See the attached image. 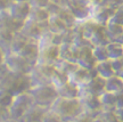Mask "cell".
<instances>
[{
	"mask_svg": "<svg viewBox=\"0 0 123 122\" xmlns=\"http://www.w3.org/2000/svg\"><path fill=\"white\" fill-rule=\"evenodd\" d=\"M31 87H32V83H31L29 74L16 73L9 70L0 81V88L9 91L14 96L21 92L29 91Z\"/></svg>",
	"mask_w": 123,
	"mask_h": 122,
	"instance_id": "cell-1",
	"label": "cell"
},
{
	"mask_svg": "<svg viewBox=\"0 0 123 122\" xmlns=\"http://www.w3.org/2000/svg\"><path fill=\"white\" fill-rule=\"evenodd\" d=\"M29 92L33 99V104L43 109H49L54 100L58 97L57 89L53 83L33 86L31 87Z\"/></svg>",
	"mask_w": 123,
	"mask_h": 122,
	"instance_id": "cell-2",
	"label": "cell"
},
{
	"mask_svg": "<svg viewBox=\"0 0 123 122\" xmlns=\"http://www.w3.org/2000/svg\"><path fill=\"white\" fill-rule=\"evenodd\" d=\"M33 99L31 97L30 92H21L14 96L13 103L9 107V115L10 119L14 120H19L24 114L26 113V111L30 109L31 106H33Z\"/></svg>",
	"mask_w": 123,
	"mask_h": 122,
	"instance_id": "cell-3",
	"label": "cell"
},
{
	"mask_svg": "<svg viewBox=\"0 0 123 122\" xmlns=\"http://www.w3.org/2000/svg\"><path fill=\"white\" fill-rule=\"evenodd\" d=\"M4 63L6 64V66H7V69L9 71L23 74H29L31 72V70L33 69V66H34L33 63H31L25 57H23L22 55L16 54V52L5 54Z\"/></svg>",
	"mask_w": 123,
	"mask_h": 122,
	"instance_id": "cell-4",
	"label": "cell"
},
{
	"mask_svg": "<svg viewBox=\"0 0 123 122\" xmlns=\"http://www.w3.org/2000/svg\"><path fill=\"white\" fill-rule=\"evenodd\" d=\"M30 10L31 5L29 4V1H15V2H12L9 8L7 9V12L14 18H16L21 22H25L29 18Z\"/></svg>",
	"mask_w": 123,
	"mask_h": 122,
	"instance_id": "cell-5",
	"label": "cell"
},
{
	"mask_svg": "<svg viewBox=\"0 0 123 122\" xmlns=\"http://www.w3.org/2000/svg\"><path fill=\"white\" fill-rule=\"evenodd\" d=\"M23 24H24V22H21L16 18H14L7 10L0 12V29L16 33V32L21 31Z\"/></svg>",
	"mask_w": 123,
	"mask_h": 122,
	"instance_id": "cell-6",
	"label": "cell"
},
{
	"mask_svg": "<svg viewBox=\"0 0 123 122\" xmlns=\"http://www.w3.org/2000/svg\"><path fill=\"white\" fill-rule=\"evenodd\" d=\"M50 14L47 8H38V7H31L30 15L27 19L34 21L37 23H47L49 19Z\"/></svg>",
	"mask_w": 123,
	"mask_h": 122,
	"instance_id": "cell-7",
	"label": "cell"
},
{
	"mask_svg": "<svg viewBox=\"0 0 123 122\" xmlns=\"http://www.w3.org/2000/svg\"><path fill=\"white\" fill-rule=\"evenodd\" d=\"M15 33L10 32V31L4 30V29H0V49L7 54L9 51V47L12 44V40Z\"/></svg>",
	"mask_w": 123,
	"mask_h": 122,
	"instance_id": "cell-8",
	"label": "cell"
},
{
	"mask_svg": "<svg viewBox=\"0 0 123 122\" xmlns=\"http://www.w3.org/2000/svg\"><path fill=\"white\" fill-rule=\"evenodd\" d=\"M13 99H14L13 94H10L9 91L5 90L2 88H0V106L9 109L12 103H13Z\"/></svg>",
	"mask_w": 123,
	"mask_h": 122,
	"instance_id": "cell-9",
	"label": "cell"
},
{
	"mask_svg": "<svg viewBox=\"0 0 123 122\" xmlns=\"http://www.w3.org/2000/svg\"><path fill=\"white\" fill-rule=\"evenodd\" d=\"M31 7H38V8H47L49 4L51 2L50 0H27Z\"/></svg>",
	"mask_w": 123,
	"mask_h": 122,
	"instance_id": "cell-10",
	"label": "cell"
},
{
	"mask_svg": "<svg viewBox=\"0 0 123 122\" xmlns=\"http://www.w3.org/2000/svg\"><path fill=\"white\" fill-rule=\"evenodd\" d=\"M10 119V115H9V109H6V107H2L0 106V122L6 121Z\"/></svg>",
	"mask_w": 123,
	"mask_h": 122,
	"instance_id": "cell-11",
	"label": "cell"
},
{
	"mask_svg": "<svg viewBox=\"0 0 123 122\" xmlns=\"http://www.w3.org/2000/svg\"><path fill=\"white\" fill-rule=\"evenodd\" d=\"M12 0H0V12H5L9 8V6L12 5Z\"/></svg>",
	"mask_w": 123,
	"mask_h": 122,
	"instance_id": "cell-12",
	"label": "cell"
},
{
	"mask_svg": "<svg viewBox=\"0 0 123 122\" xmlns=\"http://www.w3.org/2000/svg\"><path fill=\"white\" fill-rule=\"evenodd\" d=\"M8 72V69H7V66L5 64L4 62L2 63H0V81H1V79L5 77V74Z\"/></svg>",
	"mask_w": 123,
	"mask_h": 122,
	"instance_id": "cell-13",
	"label": "cell"
},
{
	"mask_svg": "<svg viewBox=\"0 0 123 122\" xmlns=\"http://www.w3.org/2000/svg\"><path fill=\"white\" fill-rule=\"evenodd\" d=\"M4 59H5V52L0 49V63H2V62H4Z\"/></svg>",
	"mask_w": 123,
	"mask_h": 122,
	"instance_id": "cell-14",
	"label": "cell"
},
{
	"mask_svg": "<svg viewBox=\"0 0 123 122\" xmlns=\"http://www.w3.org/2000/svg\"><path fill=\"white\" fill-rule=\"evenodd\" d=\"M2 122H17L16 120H14V119H8V120H6V121H2Z\"/></svg>",
	"mask_w": 123,
	"mask_h": 122,
	"instance_id": "cell-15",
	"label": "cell"
},
{
	"mask_svg": "<svg viewBox=\"0 0 123 122\" xmlns=\"http://www.w3.org/2000/svg\"><path fill=\"white\" fill-rule=\"evenodd\" d=\"M50 1H51V2H56V4H57V2H59L61 0H50Z\"/></svg>",
	"mask_w": 123,
	"mask_h": 122,
	"instance_id": "cell-16",
	"label": "cell"
},
{
	"mask_svg": "<svg viewBox=\"0 0 123 122\" xmlns=\"http://www.w3.org/2000/svg\"><path fill=\"white\" fill-rule=\"evenodd\" d=\"M13 2H15V1H27V0H12Z\"/></svg>",
	"mask_w": 123,
	"mask_h": 122,
	"instance_id": "cell-17",
	"label": "cell"
}]
</instances>
